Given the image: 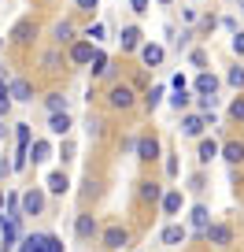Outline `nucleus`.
<instances>
[{"mask_svg":"<svg viewBox=\"0 0 244 252\" xmlns=\"http://www.w3.org/2000/svg\"><path fill=\"white\" fill-rule=\"evenodd\" d=\"M134 100H137V96H134V86H126V82H115V86L108 89V104H111L115 111H130V108H134Z\"/></svg>","mask_w":244,"mask_h":252,"instance_id":"obj_1","label":"nucleus"},{"mask_svg":"<svg viewBox=\"0 0 244 252\" xmlns=\"http://www.w3.org/2000/svg\"><path fill=\"white\" fill-rule=\"evenodd\" d=\"M100 245H104L108 252H118V249H126V245H130V230H126V226H118V222H111V226H108V230L100 234Z\"/></svg>","mask_w":244,"mask_h":252,"instance_id":"obj_2","label":"nucleus"},{"mask_svg":"<svg viewBox=\"0 0 244 252\" xmlns=\"http://www.w3.org/2000/svg\"><path fill=\"white\" fill-rule=\"evenodd\" d=\"M11 41H15L19 48H26V45H33V37H37V19H19L15 26H11V33H8Z\"/></svg>","mask_w":244,"mask_h":252,"instance_id":"obj_3","label":"nucleus"},{"mask_svg":"<svg viewBox=\"0 0 244 252\" xmlns=\"http://www.w3.org/2000/svg\"><path fill=\"white\" fill-rule=\"evenodd\" d=\"M100 234V222H96V215H89V212H81V215H74V237L78 241H93V237Z\"/></svg>","mask_w":244,"mask_h":252,"instance_id":"obj_4","label":"nucleus"},{"mask_svg":"<svg viewBox=\"0 0 244 252\" xmlns=\"http://www.w3.org/2000/svg\"><path fill=\"white\" fill-rule=\"evenodd\" d=\"M204 237L211 245H218V249H229V245H233V230L226 226V222H207L204 226Z\"/></svg>","mask_w":244,"mask_h":252,"instance_id":"obj_5","label":"nucleus"},{"mask_svg":"<svg viewBox=\"0 0 244 252\" xmlns=\"http://www.w3.org/2000/svg\"><path fill=\"white\" fill-rule=\"evenodd\" d=\"M19 212L23 215H41L45 212V193H41V189H26L23 197H19Z\"/></svg>","mask_w":244,"mask_h":252,"instance_id":"obj_6","label":"nucleus"},{"mask_svg":"<svg viewBox=\"0 0 244 252\" xmlns=\"http://www.w3.org/2000/svg\"><path fill=\"white\" fill-rule=\"evenodd\" d=\"M137 159H144V163H156L159 159V137L156 134H144V137H137Z\"/></svg>","mask_w":244,"mask_h":252,"instance_id":"obj_7","label":"nucleus"},{"mask_svg":"<svg viewBox=\"0 0 244 252\" xmlns=\"http://www.w3.org/2000/svg\"><path fill=\"white\" fill-rule=\"evenodd\" d=\"M26 159H30L33 167L48 163V159H52V145H48V141H30V149H26Z\"/></svg>","mask_w":244,"mask_h":252,"instance_id":"obj_8","label":"nucleus"},{"mask_svg":"<svg viewBox=\"0 0 244 252\" xmlns=\"http://www.w3.org/2000/svg\"><path fill=\"white\" fill-rule=\"evenodd\" d=\"M8 96H11V100H19V104H30V100H33V86H30L26 78H15V82L8 86Z\"/></svg>","mask_w":244,"mask_h":252,"instance_id":"obj_9","label":"nucleus"},{"mask_svg":"<svg viewBox=\"0 0 244 252\" xmlns=\"http://www.w3.org/2000/svg\"><path fill=\"white\" fill-rule=\"evenodd\" d=\"M137 197H141L144 204H156V200L163 197V189H159V182H152V178H141V182H137Z\"/></svg>","mask_w":244,"mask_h":252,"instance_id":"obj_10","label":"nucleus"},{"mask_svg":"<svg viewBox=\"0 0 244 252\" xmlns=\"http://www.w3.org/2000/svg\"><path fill=\"white\" fill-rule=\"evenodd\" d=\"M118 45H122V52H134V48H141V26H122V33H118Z\"/></svg>","mask_w":244,"mask_h":252,"instance_id":"obj_11","label":"nucleus"},{"mask_svg":"<svg viewBox=\"0 0 244 252\" xmlns=\"http://www.w3.org/2000/svg\"><path fill=\"white\" fill-rule=\"evenodd\" d=\"M52 41H55V48H63V45H71V41H74V26L67 23V19H59V23L52 26Z\"/></svg>","mask_w":244,"mask_h":252,"instance_id":"obj_12","label":"nucleus"},{"mask_svg":"<svg viewBox=\"0 0 244 252\" xmlns=\"http://www.w3.org/2000/svg\"><path fill=\"white\" fill-rule=\"evenodd\" d=\"M185 237H189V230H185V226H178V222H170V226H166L163 234H159V241H163V245H170V249H178V245L185 241Z\"/></svg>","mask_w":244,"mask_h":252,"instance_id":"obj_13","label":"nucleus"},{"mask_svg":"<svg viewBox=\"0 0 244 252\" xmlns=\"http://www.w3.org/2000/svg\"><path fill=\"white\" fill-rule=\"evenodd\" d=\"M93 41H78V45H71V63H78V67H85L89 60H93Z\"/></svg>","mask_w":244,"mask_h":252,"instance_id":"obj_14","label":"nucleus"},{"mask_svg":"<svg viewBox=\"0 0 244 252\" xmlns=\"http://www.w3.org/2000/svg\"><path fill=\"white\" fill-rule=\"evenodd\" d=\"M204 130H207L204 115H185V119H181V134H185V137H200Z\"/></svg>","mask_w":244,"mask_h":252,"instance_id":"obj_15","label":"nucleus"},{"mask_svg":"<svg viewBox=\"0 0 244 252\" xmlns=\"http://www.w3.org/2000/svg\"><path fill=\"white\" fill-rule=\"evenodd\" d=\"M48 130H52V134H59V137H67V134H71V115H67V111L48 115Z\"/></svg>","mask_w":244,"mask_h":252,"instance_id":"obj_16","label":"nucleus"},{"mask_svg":"<svg viewBox=\"0 0 244 252\" xmlns=\"http://www.w3.org/2000/svg\"><path fill=\"white\" fill-rule=\"evenodd\" d=\"M67 189H71V178H67V171H52V174H48V193L63 197Z\"/></svg>","mask_w":244,"mask_h":252,"instance_id":"obj_17","label":"nucleus"},{"mask_svg":"<svg viewBox=\"0 0 244 252\" xmlns=\"http://www.w3.org/2000/svg\"><path fill=\"white\" fill-rule=\"evenodd\" d=\"M41 67H45L48 74H55V71H63V52H59V48H48V52L41 56Z\"/></svg>","mask_w":244,"mask_h":252,"instance_id":"obj_18","label":"nucleus"},{"mask_svg":"<svg viewBox=\"0 0 244 252\" xmlns=\"http://www.w3.org/2000/svg\"><path fill=\"white\" fill-rule=\"evenodd\" d=\"M196 93H200V96H215V93H218V78H215V74H207V71H200Z\"/></svg>","mask_w":244,"mask_h":252,"instance_id":"obj_19","label":"nucleus"},{"mask_svg":"<svg viewBox=\"0 0 244 252\" xmlns=\"http://www.w3.org/2000/svg\"><path fill=\"white\" fill-rule=\"evenodd\" d=\"M218 152H222V156H226L233 167H237V163H244V141H226Z\"/></svg>","mask_w":244,"mask_h":252,"instance_id":"obj_20","label":"nucleus"},{"mask_svg":"<svg viewBox=\"0 0 244 252\" xmlns=\"http://www.w3.org/2000/svg\"><path fill=\"white\" fill-rule=\"evenodd\" d=\"M141 60L144 67H159L163 63V45H141Z\"/></svg>","mask_w":244,"mask_h":252,"instance_id":"obj_21","label":"nucleus"},{"mask_svg":"<svg viewBox=\"0 0 244 252\" xmlns=\"http://www.w3.org/2000/svg\"><path fill=\"white\" fill-rule=\"evenodd\" d=\"M163 215H178L181 212V189H170V193H163Z\"/></svg>","mask_w":244,"mask_h":252,"instance_id":"obj_22","label":"nucleus"},{"mask_svg":"<svg viewBox=\"0 0 244 252\" xmlns=\"http://www.w3.org/2000/svg\"><path fill=\"white\" fill-rule=\"evenodd\" d=\"M89 71H93V78H100V74L111 71V60L104 52H93V60H89Z\"/></svg>","mask_w":244,"mask_h":252,"instance_id":"obj_23","label":"nucleus"},{"mask_svg":"<svg viewBox=\"0 0 244 252\" xmlns=\"http://www.w3.org/2000/svg\"><path fill=\"white\" fill-rule=\"evenodd\" d=\"M215 156H218V141H211V137H207V141H200V149H196V159H200V163H211Z\"/></svg>","mask_w":244,"mask_h":252,"instance_id":"obj_24","label":"nucleus"},{"mask_svg":"<svg viewBox=\"0 0 244 252\" xmlns=\"http://www.w3.org/2000/svg\"><path fill=\"white\" fill-rule=\"evenodd\" d=\"M189 222H192V226L200 230V234H204V226H207V222H211V212H207L204 204H196V208H192V212H189Z\"/></svg>","mask_w":244,"mask_h":252,"instance_id":"obj_25","label":"nucleus"},{"mask_svg":"<svg viewBox=\"0 0 244 252\" xmlns=\"http://www.w3.org/2000/svg\"><path fill=\"white\" fill-rule=\"evenodd\" d=\"M19 252H45V234H26Z\"/></svg>","mask_w":244,"mask_h":252,"instance_id":"obj_26","label":"nucleus"},{"mask_svg":"<svg viewBox=\"0 0 244 252\" xmlns=\"http://www.w3.org/2000/svg\"><path fill=\"white\" fill-rule=\"evenodd\" d=\"M45 108H48V115L67 111V96H63V93H48V96H45Z\"/></svg>","mask_w":244,"mask_h":252,"instance_id":"obj_27","label":"nucleus"},{"mask_svg":"<svg viewBox=\"0 0 244 252\" xmlns=\"http://www.w3.org/2000/svg\"><path fill=\"white\" fill-rule=\"evenodd\" d=\"M159 100H163V86H152L148 93H144V108L156 111V108H159Z\"/></svg>","mask_w":244,"mask_h":252,"instance_id":"obj_28","label":"nucleus"},{"mask_svg":"<svg viewBox=\"0 0 244 252\" xmlns=\"http://www.w3.org/2000/svg\"><path fill=\"white\" fill-rule=\"evenodd\" d=\"M189 100H192V96H189V93H185V89H174V96H170V108H178V111H185V108H189Z\"/></svg>","mask_w":244,"mask_h":252,"instance_id":"obj_29","label":"nucleus"},{"mask_svg":"<svg viewBox=\"0 0 244 252\" xmlns=\"http://www.w3.org/2000/svg\"><path fill=\"white\" fill-rule=\"evenodd\" d=\"M85 130H89V137H104V119H96V115H89V123H85Z\"/></svg>","mask_w":244,"mask_h":252,"instance_id":"obj_30","label":"nucleus"},{"mask_svg":"<svg viewBox=\"0 0 244 252\" xmlns=\"http://www.w3.org/2000/svg\"><path fill=\"white\" fill-rule=\"evenodd\" d=\"M229 119H233V123H244V96H237V100L229 104Z\"/></svg>","mask_w":244,"mask_h":252,"instance_id":"obj_31","label":"nucleus"},{"mask_svg":"<svg viewBox=\"0 0 244 252\" xmlns=\"http://www.w3.org/2000/svg\"><path fill=\"white\" fill-rule=\"evenodd\" d=\"M104 33H108V26H104V23H93V26L85 30V37H89V41H104Z\"/></svg>","mask_w":244,"mask_h":252,"instance_id":"obj_32","label":"nucleus"},{"mask_svg":"<svg viewBox=\"0 0 244 252\" xmlns=\"http://www.w3.org/2000/svg\"><path fill=\"white\" fill-rule=\"evenodd\" d=\"M229 86H233V89H244V67H233V71H229Z\"/></svg>","mask_w":244,"mask_h":252,"instance_id":"obj_33","label":"nucleus"},{"mask_svg":"<svg viewBox=\"0 0 244 252\" xmlns=\"http://www.w3.org/2000/svg\"><path fill=\"white\" fill-rule=\"evenodd\" d=\"M45 252H63V241L55 234H45Z\"/></svg>","mask_w":244,"mask_h":252,"instance_id":"obj_34","label":"nucleus"},{"mask_svg":"<svg viewBox=\"0 0 244 252\" xmlns=\"http://www.w3.org/2000/svg\"><path fill=\"white\" fill-rule=\"evenodd\" d=\"M189 189H192V193H204V189H207V178H204V174H192V178H189Z\"/></svg>","mask_w":244,"mask_h":252,"instance_id":"obj_35","label":"nucleus"},{"mask_svg":"<svg viewBox=\"0 0 244 252\" xmlns=\"http://www.w3.org/2000/svg\"><path fill=\"white\" fill-rule=\"evenodd\" d=\"M233 52L244 56V30H233Z\"/></svg>","mask_w":244,"mask_h":252,"instance_id":"obj_36","label":"nucleus"},{"mask_svg":"<svg viewBox=\"0 0 244 252\" xmlns=\"http://www.w3.org/2000/svg\"><path fill=\"white\" fill-rule=\"evenodd\" d=\"M8 111H11V96L0 93V119H8Z\"/></svg>","mask_w":244,"mask_h":252,"instance_id":"obj_37","label":"nucleus"},{"mask_svg":"<svg viewBox=\"0 0 244 252\" xmlns=\"http://www.w3.org/2000/svg\"><path fill=\"white\" fill-rule=\"evenodd\" d=\"M148 4H152V0H130V8H134L137 15H144V11H148Z\"/></svg>","mask_w":244,"mask_h":252,"instance_id":"obj_38","label":"nucleus"},{"mask_svg":"<svg viewBox=\"0 0 244 252\" xmlns=\"http://www.w3.org/2000/svg\"><path fill=\"white\" fill-rule=\"evenodd\" d=\"M74 4H78L81 11H96V8H100V0H74Z\"/></svg>","mask_w":244,"mask_h":252,"instance_id":"obj_39","label":"nucleus"},{"mask_svg":"<svg viewBox=\"0 0 244 252\" xmlns=\"http://www.w3.org/2000/svg\"><path fill=\"white\" fill-rule=\"evenodd\" d=\"M189 60H192V67H207V56H204V52H200V48H196V52H192V56H189Z\"/></svg>","mask_w":244,"mask_h":252,"instance_id":"obj_40","label":"nucleus"},{"mask_svg":"<svg viewBox=\"0 0 244 252\" xmlns=\"http://www.w3.org/2000/svg\"><path fill=\"white\" fill-rule=\"evenodd\" d=\"M166 174H170V178H174V174H178V159H174V152H170V156H166Z\"/></svg>","mask_w":244,"mask_h":252,"instance_id":"obj_41","label":"nucleus"},{"mask_svg":"<svg viewBox=\"0 0 244 252\" xmlns=\"http://www.w3.org/2000/svg\"><path fill=\"white\" fill-rule=\"evenodd\" d=\"M11 174V159H0V178H8Z\"/></svg>","mask_w":244,"mask_h":252,"instance_id":"obj_42","label":"nucleus"},{"mask_svg":"<svg viewBox=\"0 0 244 252\" xmlns=\"http://www.w3.org/2000/svg\"><path fill=\"white\" fill-rule=\"evenodd\" d=\"M8 86H11V82H8V78H0V93H8Z\"/></svg>","mask_w":244,"mask_h":252,"instance_id":"obj_43","label":"nucleus"},{"mask_svg":"<svg viewBox=\"0 0 244 252\" xmlns=\"http://www.w3.org/2000/svg\"><path fill=\"white\" fill-rule=\"evenodd\" d=\"M4 137H8V126H4V123H0V141H4Z\"/></svg>","mask_w":244,"mask_h":252,"instance_id":"obj_44","label":"nucleus"},{"mask_svg":"<svg viewBox=\"0 0 244 252\" xmlns=\"http://www.w3.org/2000/svg\"><path fill=\"white\" fill-rule=\"evenodd\" d=\"M0 208H4V189H0Z\"/></svg>","mask_w":244,"mask_h":252,"instance_id":"obj_45","label":"nucleus"},{"mask_svg":"<svg viewBox=\"0 0 244 252\" xmlns=\"http://www.w3.org/2000/svg\"><path fill=\"white\" fill-rule=\"evenodd\" d=\"M159 4H170V0H159Z\"/></svg>","mask_w":244,"mask_h":252,"instance_id":"obj_46","label":"nucleus"}]
</instances>
